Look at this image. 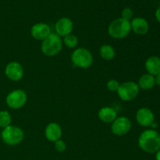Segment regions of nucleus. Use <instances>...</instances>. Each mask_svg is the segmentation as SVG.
<instances>
[{
  "mask_svg": "<svg viewBox=\"0 0 160 160\" xmlns=\"http://www.w3.org/2000/svg\"><path fill=\"white\" fill-rule=\"evenodd\" d=\"M62 44L61 37L55 33H51L42 41L41 49L45 56L52 57L60 52L62 48Z\"/></svg>",
  "mask_w": 160,
  "mask_h": 160,
  "instance_id": "obj_2",
  "label": "nucleus"
},
{
  "mask_svg": "<svg viewBox=\"0 0 160 160\" xmlns=\"http://www.w3.org/2000/svg\"><path fill=\"white\" fill-rule=\"evenodd\" d=\"M138 146L145 152L156 153L160 149V134L156 130H145L139 136Z\"/></svg>",
  "mask_w": 160,
  "mask_h": 160,
  "instance_id": "obj_1",
  "label": "nucleus"
},
{
  "mask_svg": "<svg viewBox=\"0 0 160 160\" xmlns=\"http://www.w3.org/2000/svg\"><path fill=\"white\" fill-rule=\"evenodd\" d=\"M131 31L138 35H145L148 32L149 24L148 22L143 17H135L131 21Z\"/></svg>",
  "mask_w": 160,
  "mask_h": 160,
  "instance_id": "obj_14",
  "label": "nucleus"
},
{
  "mask_svg": "<svg viewBox=\"0 0 160 160\" xmlns=\"http://www.w3.org/2000/svg\"><path fill=\"white\" fill-rule=\"evenodd\" d=\"M71 62L75 67L88 69L93 63V56L88 48L80 47L76 48L71 54Z\"/></svg>",
  "mask_w": 160,
  "mask_h": 160,
  "instance_id": "obj_4",
  "label": "nucleus"
},
{
  "mask_svg": "<svg viewBox=\"0 0 160 160\" xmlns=\"http://www.w3.org/2000/svg\"><path fill=\"white\" fill-rule=\"evenodd\" d=\"M28 100L26 92L21 89H16L7 95L6 102L9 108L12 109H19L24 106Z\"/></svg>",
  "mask_w": 160,
  "mask_h": 160,
  "instance_id": "obj_7",
  "label": "nucleus"
},
{
  "mask_svg": "<svg viewBox=\"0 0 160 160\" xmlns=\"http://www.w3.org/2000/svg\"><path fill=\"white\" fill-rule=\"evenodd\" d=\"M155 16H156V18L157 20V21L160 23V6L156 9V13H155Z\"/></svg>",
  "mask_w": 160,
  "mask_h": 160,
  "instance_id": "obj_25",
  "label": "nucleus"
},
{
  "mask_svg": "<svg viewBox=\"0 0 160 160\" xmlns=\"http://www.w3.org/2000/svg\"><path fill=\"white\" fill-rule=\"evenodd\" d=\"M1 138L5 144L12 146L21 143L24 138V132L20 128L9 125L7 128H3Z\"/></svg>",
  "mask_w": 160,
  "mask_h": 160,
  "instance_id": "obj_5",
  "label": "nucleus"
},
{
  "mask_svg": "<svg viewBox=\"0 0 160 160\" xmlns=\"http://www.w3.org/2000/svg\"><path fill=\"white\" fill-rule=\"evenodd\" d=\"M98 119L106 123H112L117 118V112L115 109L109 106L102 107L98 112Z\"/></svg>",
  "mask_w": 160,
  "mask_h": 160,
  "instance_id": "obj_15",
  "label": "nucleus"
},
{
  "mask_svg": "<svg viewBox=\"0 0 160 160\" xmlns=\"http://www.w3.org/2000/svg\"><path fill=\"white\" fill-rule=\"evenodd\" d=\"M100 56L104 60L109 61L112 60L115 57L116 52L113 47L110 45H102L99 48Z\"/></svg>",
  "mask_w": 160,
  "mask_h": 160,
  "instance_id": "obj_18",
  "label": "nucleus"
},
{
  "mask_svg": "<svg viewBox=\"0 0 160 160\" xmlns=\"http://www.w3.org/2000/svg\"><path fill=\"white\" fill-rule=\"evenodd\" d=\"M133 17H134V12H133V10L130 7H126L122 10L121 18H123V20L131 21L133 19Z\"/></svg>",
  "mask_w": 160,
  "mask_h": 160,
  "instance_id": "obj_21",
  "label": "nucleus"
},
{
  "mask_svg": "<svg viewBox=\"0 0 160 160\" xmlns=\"http://www.w3.org/2000/svg\"><path fill=\"white\" fill-rule=\"evenodd\" d=\"M156 160H160V149L156 152Z\"/></svg>",
  "mask_w": 160,
  "mask_h": 160,
  "instance_id": "obj_27",
  "label": "nucleus"
},
{
  "mask_svg": "<svg viewBox=\"0 0 160 160\" xmlns=\"http://www.w3.org/2000/svg\"><path fill=\"white\" fill-rule=\"evenodd\" d=\"M120 83L115 79H110L108 81L107 84H106V87H107L108 90L110 92H116L118 90L119 87H120Z\"/></svg>",
  "mask_w": 160,
  "mask_h": 160,
  "instance_id": "obj_22",
  "label": "nucleus"
},
{
  "mask_svg": "<svg viewBox=\"0 0 160 160\" xmlns=\"http://www.w3.org/2000/svg\"><path fill=\"white\" fill-rule=\"evenodd\" d=\"M62 135V128L60 125L55 122L49 123L46 126L45 130V136L47 140L52 142H56V141L61 139Z\"/></svg>",
  "mask_w": 160,
  "mask_h": 160,
  "instance_id": "obj_12",
  "label": "nucleus"
},
{
  "mask_svg": "<svg viewBox=\"0 0 160 160\" xmlns=\"http://www.w3.org/2000/svg\"><path fill=\"white\" fill-rule=\"evenodd\" d=\"M138 85L139 89L142 90L148 91L151 90L156 85L155 83V77L149 73H145L142 76L140 77L138 80V82L137 83Z\"/></svg>",
  "mask_w": 160,
  "mask_h": 160,
  "instance_id": "obj_17",
  "label": "nucleus"
},
{
  "mask_svg": "<svg viewBox=\"0 0 160 160\" xmlns=\"http://www.w3.org/2000/svg\"><path fill=\"white\" fill-rule=\"evenodd\" d=\"M150 128H151V129H152V130H156V128H158L157 123H156V122L154 121L152 123V125L150 126Z\"/></svg>",
  "mask_w": 160,
  "mask_h": 160,
  "instance_id": "obj_26",
  "label": "nucleus"
},
{
  "mask_svg": "<svg viewBox=\"0 0 160 160\" xmlns=\"http://www.w3.org/2000/svg\"><path fill=\"white\" fill-rule=\"evenodd\" d=\"M73 28V23L70 18L67 17H62L55 24V31L56 34H58L59 37H66L68 34H71Z\"/></svg>",
  "mask_w": 160,
  "mask_h": 160,
  "instance_id": "obj_11",
  "label": "nucleus"
},
{
  "mask_svg": "<svg viewBox=\"0 0 160 160\" xmlns=\"http://www.w3.org/2000/svg\"><path fill=\"white\" fill-rule=\"evenodd\" d=\"M131 129V121L127 117H119L111 124V132L117 136L125 135Z\"/></svg>",
  "mask_w": 160,
  "mask_h": 160,
  "instance_id": "obj_8",
  "label": "nucleus"
},
{
  "mask_svg": "<svg viewBox=\"0 0 160 160\" xmlns=\"http://www.w3.org/2000/svg\"><path fill=\"white\" fill-rule=\"evenodd\" d=\"M51 34L50 27L47 23H38L32 26L31 29V34L36 40L43 41Z\"/></svg>",
  "mask_w": 160,
  "mask_h": 160,
  "instance_id": "obj_13",
  "label": "nucleus"
},
{
  "mask_svg": "<svg viewBox=\"0 0 160 160\" xmlns=\"http://www.w3.org/2000/svg\"><path fill=\"white\" fill-rule=\"evenodd\" d=\"M155 83H156V85L160 87V73L155 76Z\"/></svg>",
  "mask_w": 160,
  "mask_h": 160,
  "instance_id": "obj_24",
  "label": "nucleus"
},
{
  "mask_svg": "<svg viewBox=\"0 0 160 160\" xmlns=\"http://www.w3.org/2000/svg\"><path fill=\"white\" fill-rule=\"evenodd\" d=\"M147 73L156 76L160 73V58L157 56H152L146 59L145 63Z\"/></svg>",
  "mask_w": 160,
  "mask_h": 160,
  "instance_id": "obj_16",
  "label": "nucleus"
},
{
  "mask_svg": "<svg viewBox=\"0 0 160 160\" xmlns=\"http://www.w3.org/2000/svg\"><path fill=\"white\" fill-rule=\"evenodd\" d=\"M5 74L12 81H19L23 77V68L17 61L9 62L5 68Z\"/></svg>",
  "mask_w": 160,
  "mask_h": 160,
  "instance_id": "obj_9",
  "label": "nucleus"
},
{
  "mask_svg": "<svg viewBox=\"0 0 160 160\" xmlns=\"http://www.w3.org/2000/svg\"><path fill=\"white\" fill-rule=\"evenodd\" d=\"M136 120L140 126L148 128L155 121V115L148 108H141L136 112Z\"/></svg>",
  "mask_w": 160,
  "mask_h": 160,
  "instance_id": "obj_10",
  "label": "nucleus"
},
{
  "mask_svg": "<svg viewBox=\"0 0 160 160\" xmlns=\"http://www.w3.org/2000/svg\"><path fill=\"white\" fill-rule=\"evenodd\" d=\"M131 31V21L123 20L121 17L112 20L108 28V34L115 39L124 38L128 37Z\"/></svg>",
  "mask_w": 160,
  "mask_h": 160,
  "instance_id": "obj_3",
  "label": "nucleus"
},
{
  "mask_svg": "<svg viewBox=\"0 0 160 160\" xmlns=\"http://www.w3.org/2000/svg\"><path fill=\"white\" fill-rule=\"evenodd\" d=\"M62 43L66 45L67 47L70 48H74L78 44V38L76 35L74 34H68L66 37L63 38V41Z\"/></svg>",
  "mask_w": 160,
  "mask_h": 160,
  "instance_id": "obj_20",
  "label": "nucleus"
},
{
  "mask_svg": "<svg viewBox=\"0 0 160 160\" xmlns=\"http://www.w3.org/2000/svg\"><path fill=\"white\" fill-rule=\"evenodd\" d=\"M140 89L138 85L134 81H126L120 84L117 94L121 100L130 102L134 100L138 95Z\"/></svg>",
  "mask_w": 160,
  "mask_h": 160,
  "instance_id": "obj_6",
  "label": "nucleus"
},
{
  "mask_svg": "<svg viewBox=\"0 0 160 160\" xmlns=\"http://www.w3.org/2000/svg\"><path fill=\"white\" fill-rule=\"evenodd\" d=\"M12 117L8 111H0V128H6L11 125Z\"/></svg>",
  "mask_w": 160,
  "mask_h": 160,
  "instance_id": "obj_19",
  "label": "nucleus"
},
{
  "mask_svg": "<svg viewBox=\"0 0 160 160\" xmlns=\"http://www.w3.org/2000/svg\"><path fill=\"white\" fill-rule=\"evenodd\" d=\"M54 143L55 149L57 152H62L65 151L66 148H67V144H66V142H64L63 140H62V139H59V140L56 141Z\"/></svg>",
  "mask_w": 160,
  "mask_h": 160,
  "instance_id": "obj_23",
  "label": "nucleus"
}]
</instances>
